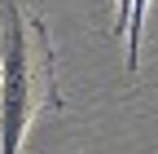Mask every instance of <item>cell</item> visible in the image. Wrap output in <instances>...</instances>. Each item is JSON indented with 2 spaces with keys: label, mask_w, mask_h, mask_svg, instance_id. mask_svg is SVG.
<instances>
[{
  "label": "cell",
  "mask_w": 158,
  "mask_h": 154,
  "mask_svg": "<svg viewBox=\"0 0 158 154\" xmlns=\"http://www.w3.org/2000/svg\"><path fill=\"white\" fill-rule=\"evenodd\" d=\"M57 101L48 31L27 13L22 0H0V154H22L31 119Z\"/></svg>",
  "instance_id": "obj_1"
},
{
  "label": "cell",
  "mask_w": 158,
  "mask_h": 154,
  "mask_svg": "<svg viewBox=\"0 0 158 154\" xmlns=\"http://www.w3.org/2000/svg\"><path fill=\"white\" fill-rule=\"evenodd\" d=\"M149 0H118V31H127V71H136V49H141V22Z\"/></svg>",
  "instance_id": "obj_2"
}]
</instances>
